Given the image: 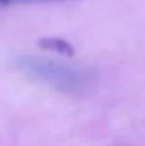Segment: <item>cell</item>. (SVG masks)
<instances>
[{"instance_id":"cell-1","label":"cell","mask_w":145,"mask_h":146,"mask_svg":"<svg viewBox=\"0 0 145 146\" xmlns=\"http://www.w3.org/2000/svg\"><path fill=\"white\" fill-rule=\"evenodd\" d=\"M37 44H39L41 50H47V52H54L65 57L75 56V46L67 39H62V37H41L37 41Z\"/></svg>"},{"instance_id":"cell-2","label":"cell","mask_w":145,"mask_h":146,"mask_svg":"<svg viewBox=\"0 0 145 146\" xmlns=\"http://www.w3.org/2000/svg\"><path fill=\"white\" fill-rule=\"evenodd\" d=\"M48 2H72V0H0V7L13 4H48Z\"/></svg>"}]
</instances>
